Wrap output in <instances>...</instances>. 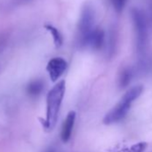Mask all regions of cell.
I'll use <instances>...</instances> for the list:
<instances>
[{"mask_svg": "<svg viewBox=\"0 0 152 152\" xmlns=\"http://www.w3.org/2000/svg\"><path fill=\"white\" fill-rule=\"evenodd\" d=\"M143 87L141 85L132 87L127 91L126 93L122 97L121 100L105 115L103 123L105 124H113L124 119L129 112L132 103L141 95Z\"/></svg>", "mask_w": 152, "mask_h": 152, "instance_id": "cell-1", "label": "cell"}, {"mask_svg": "<svg viewBox=\"0 0 152 152\" xmlns=\"http://www.w3.org/2000/svg\"><path fill=\"white\" fill-rule=\"evenodd\" d=\"M65 92V82L61 81L56 83L47 96V116L45 127L52 130L56 124L60 107Z\"/></svg>", "mask_w": 152, "mask_h": 152, "instance_id": "cell-2", "label": "cell"}, {"mask_svg": "<svg viewBox=\"0 0 152 152\" xmlns=\"http://www.w3.org/2000/svg\"><path fill=\"white\" fill-rule=\"evenodd\" d=\"M95 9L90 3H86L81 11L77 27V39L80 48H87L88 39L95 26Z\"/></svg>", "mask_w": 152, "mask_h": 152, "instance_id": "cell-3", "label": "cell"}, {"mask_svg": "<svg viewBox=\"0 0 152 152\" xmlns=\"http://www.w3.org/2000/svg\"><path fill=\"white\" fill-rule=\"evenodd\" d=\"M131 16L135 31L136 50L138 55L141 56L145 52L148 40V26L146 16L142 10L136 7L132 9Z\"/></svg>", "mask_w": 152, "mask_h": 152, "instance_id": "cell-4", "label": "cell"}, {"mask_svg": "<svg viewBox=\"0 0 152 152\" xmlns=\"http://www.w3.org/2000/svg\"><path fill=\"white\" fill-rule=\"evenodd\" d=\"M67 69V62L62 57L52 58L47 65V71L52 82L57 81Z\"/></svg>", "mask_w": 152, "mask_h": 152, "instance_id": "cell-5", "label": "cell"}, {"mask_svg": "<svg viewBox=\"0 0 152 152\" xmlns=\"http://www.w3.org/2000/svg\"><path fill=\"white\" fill-rule=\"evenodd\" d=\"M104 43H105L104 31L100 28L95 27L88 39L87 48H91L94 50H99L104 46Z\"/></svg>", "mask_w": 152, "mask_h": 152, "instance_id": "cell-6", "label": "cell"}, {"mask_svg": "<svg viewBox=\"0 0 152 152\" xmlns=\"http://www.w3.org/2000/svg\"><path fill=\"white\" fill-rule=\"evenodd\" d=\"M76 114L74 111H70L63 124L62 131H61V139L64 142H67L71 138L72 132L73 129V125L75 123Z\"/></svg>", "mask_w": 152, "mask_h": 152, "instance_id": "cell-7", "label": "cell"}, {"mask_svg": "<svg viewBox=\"0 0 152 152\" xmlns=\"http://www.w3.org/2000/svg\"><path fill=\"white\" fill-rule=\"evenodd\" d=\"M132 78V71L130 67H124L118 74L117 83L120 89H124L129 85Z\"/></svg>", "mask_w": 152, "mask_h": 152, "instance_id": "cell-8", "label": "cell"}, {"mask_svg": "<svg viewBox=\"0 0 152 152\" xmlns=\"http://www.w3.org/2000/svg\"><path fill=\"white\" fill-rule=\"evenodd\" d=\"M44 27H45V29L51 34L56 48H60V47L63 45V42H64L63 35H62V33L60 32V31H59L58 29H56L55 26H53V25H51V24H49V23L45 24Z\"/></svg>", "mask_w": 152, "mask_h": 152, "instance_id": "cell-9", "label": "cell"}, {"mask_svg": "<svg viewBox=\"0 0 152 152\" xmlns=\"http://www.w3.org/2000/svg\"><path fill=\"white\" fill-rule=\"evenodd\" d=\"M43 88H44V84L42 81L34 80L28 84L26 91L31 97H38L42 92Z\"/></svg>", "mask_w": 152, "mask_h": 152, "instance_id": "cell-10", "label": "cell"}, {"mask_svg": "<svg viewBox=\"0 0 152 152\" xmlns=\"http://www.w3.org/2000/svg\"><path fill=\"white\" fill-rule=\"evenodd\" d=\"M116 43H117V33L116 31L114 29L111 31L110 37L108 39V53L110 56H113V53L115 51Z\"/></svg>", "mask_w": 152, "mask_h": 152, "instance_id": "cell-11", "label": "cell"}, {"mask_svg": "<svg viewBox=\"0 0 152 152\" xmlns=\"http://www.w3.org/2000/svg\"><path fill=\"white\" fill-rule=\"evenodd\" d=\"M112 2H113L115 10L116 12L120 13L124 8V6L126 4V0H112Z\"/></svg>", "mask_w": 152, "mask_h": 152, "instance_id": "cell-12", "label": "cell"}, {"mask_svg": "<svg viewBox=\"0 0 152 152\" xmlns=\"http://www.w3.org/2000/svg\"><path fill=\"white\" fill-rule=\"evenodd\" d=\"M146 146H147L146 143H139V144H136L135 146L132 147V152H142L145 149Z\"/></svg>", "mask_w": 152, "mask_h": 152, "instance_id": "cell-13", "label": "cell"}, {"mask_svg": "<svg viewBox=\"0 0 152 152\" xmlns=\"http://www.w3.org/2000/svg\"><path fill=\"white\" fill-rule=\"evenodd\" d=\"M28 1H30V0H18V2H20V3H24V2H28Z\"/></svg>", "mask_w": 152, "mask_h": 152, "instance_id": "cell-14", "label": "cell"}, {"mask_svg": "<svg viewBox=\"0 0 152 152\" xmlns=\"http://www.w3.org/2000/svg\"><path fill=\"white\" fill-rule=\"evenodd\" d=\"M47 152H55V151H54V149H53V148H49Z\"/></svg>", "mask_w": 152, "mask_h": 152, "instance_id": "cell-15", "label": "cell"}]
</instances>
